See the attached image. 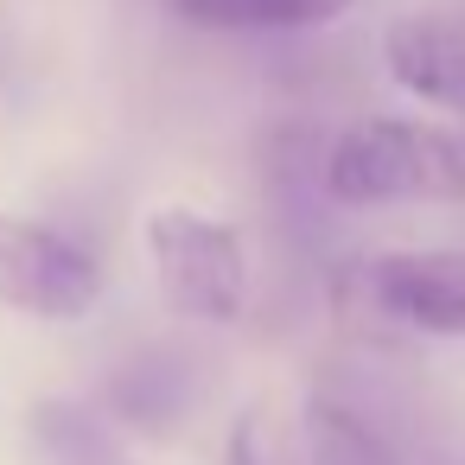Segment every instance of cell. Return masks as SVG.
I'll list each match as a JSON object with an SVG mask.
<instances>
[{"instance_id": "cell-4", "label": "cell", "mask_w": 465, "mask_h": 465, "mask_svg": "<svg viewBox=\"0 0 465 465\" xmlns=\"http://www.w3.org/2000/svg\"><path fill=\"white\" fill-rule=\"evenodd\" d=\"M363 293L382 319L427 331V338H465V249H395L363 262Z\"/></svg>"}, {"instance_id": "cell-1", "label": "cell", "mask_w": 465, "mask_h": 465, "mask_svg": "<svg viewBox=\"0 0 465 465\" xmlns=\"http://www.w3.org/2000/svg\"><path fill=\"white\" fill-rule=\"evenodd\" d=\"M331 204H465V141L408 122V115H370L344 128L319 166Z\"/></svg>"}, {"instance_id": "cell-7", "label": "cell", "mask_w": 465, "mask_h": 465, "mask_svg": "<svg viewBox=\"0 0 465 465\" xmlns=\"http://www.w3.org/2000/svg\"><path fill=\"white\" fill-rule=\"evenodd\" d=\"M204 33H312L351 14V0H173Z\"/></svg>"}, {"instance_id": "cell-2", "label": "cell", "mask_w": 465, "mask_h": 465, "mask_svg": "<svg viewBox=\"0 0 465 465\" xmlns=\"http://www.w3.org/2000/svg\"><path fill=\"white\" fill-rule=\"evenodd\" d=\"M147 255L160 274V293L173 312L204 319V325H230L249 306V255L242 236L204 211L166 204L147 217Z\"/></svg>"}, {"instance_id": "cell-3", "label": "cell", "mask_w": 465, "mask_h": 465, "mask_svg": "<svg viewBox=\"0 0 465 465\" xmlns=\"http://www.w3.org/2000/svg\"><path fill=\"white\" fill-rule=\"evenodd\" d=\"M103 293V268L58 230L0 211V306L26 319H77Z\"/></svg>"}, {"instance_id": "cell-8", "label": "cell", "mask_w": 465, "mask_h": 465, "mask_svg": "<svg viewBox=\"0 0 465 465\" xmlns=\"http://www.w3.org/2000/svg\"><path fill=\"white\" fill-rule=\"evenodd\" d=\"M33 452L45 465H134L109 420H96L77 401H39L33 408Z\"/></svg>"}, {"instance_id": "cell-5", "label": "cell", "mask_w": 465, "mask_h": 465, "mask_svg": "<svg viewBox=\"0 0 465 465\" xmlns=\"http://www.w3.org/2000/svg\"><path fill=\"white\" fill-rule=\"evenodd\" d=\"M389 77L446 115H465V14H401L382 33Z\"/></svg>"}, {"instance_id": "cell-9", "label": "cell", "mask_w": 465, "mask_h": 465, "mask_svg": "<svg viewBox=\"0 0 465 465\" xmlns=\"http://www.w3.org/2000/svg\"><path fill=\"white\" fill-rule=\"evenodd\" d=\"M109 401H115V414H128V420H147V427H166L173 414H179V401H185V376L173 370V363H128L122 376H115V389H109Z\"/></svg>"}, {"instance_id": "cell-6", "label": "cell", "mask_w": 465, "mask_h": 465, "mask_svg": "<svg viewBox=\"0 0 465 465\" xmlns=\"http://www.w3.org/2000/svg\"><path fill=\"white\" fill-rule=\"evenodd\" d=\"M293 414V465H395L382 433L331 395H306Z\"/></svg>"}]
</instances>
